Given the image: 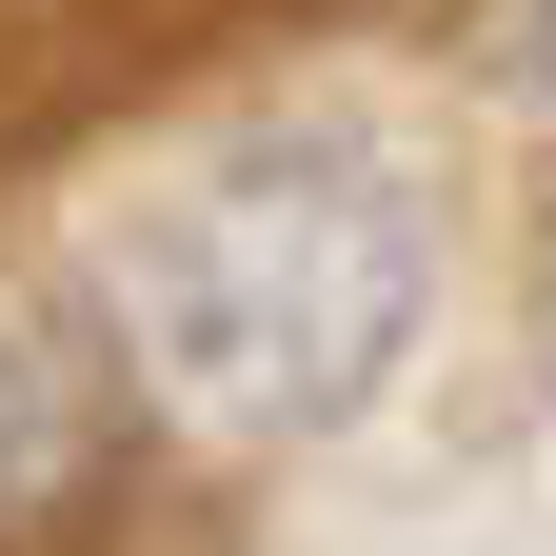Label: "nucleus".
Instances as JSON below:
<instances>
[{
	"instance_id": "nucleus-1",
	"label": "nucleus",
	"mask_w": 556,
	"mask_h": 556,
	"mask_svg": "<svg viewBox=\"0 0 556 556\" xmlns=\"http://www.w3.org/2000/svg\"><path fill=\"white\" fill-rule=\"evenodd\" d=\"M417 199L378 160H338V139H258V160L179 179L160 219L119 258V318L139 358H160L179 417H219V438H318V417H358L417 338Z\"/></svg>"
},
{
	"instance_id": "nucleus-2",
	"label": "nucleus",
	"mask_w": 556,
	"mask_h": 556,
	"mask_svg": "<svg viewBox=\"0 0 556 556\" xmlns=\"http://www.w3.org/2000/svg\"><path fill=\"white\" fill-rule=\"evenodd\" d=\"M119 477V358L0 299V536H60Z\"/></svg>"
}]
</instances>
